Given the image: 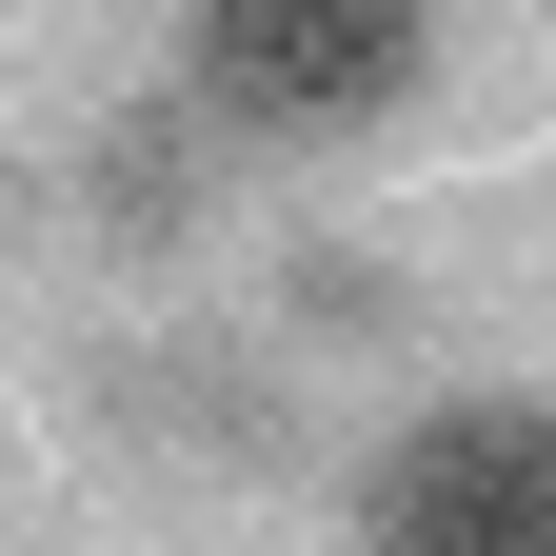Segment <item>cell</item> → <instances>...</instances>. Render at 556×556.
<instances>
[{
	"instance_id": "obj_1",
	"label": "cell",
	"mask_w": 556,
	"mask_h": 556,
	"mask_svg": "<svg viewBox=\"0 0 556 556\" xmlns=\"http://www.w3.org/2000/svg\"><path fill=\"white\" fill-rule=\"evenodd\" d=\"M378 556H556V397H438L358 497Z\"/></svg>"
},
{
	"instance_id": "obj_2",
	"label": "cell",
	"mask_w": 556,
	"mask_h": 556,
	"mask_svg": "<svg viewBox=\"0 0 556 556\" xmlns=\"http://www.w3.org/2000/svg\"><path fill=\"white\" fill-rule=\"evenodd\" d=\"M199 100L219 119H278V139H318V119H378L417 60H438V21H397V0H199Z\"/></svg>"
}]
</instances>
